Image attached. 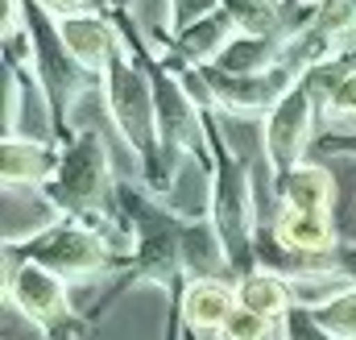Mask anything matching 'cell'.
<instances>
[{"instance_id": "obj_2", "label": "cell", "mask_w": 356, "mask_h": 340, "mask_svg": "<svg viewBox=\"0 0 356 340\" xmlns=\"http://www.w3.org/2000/svg\"><path fill=\"white\" fill-rule=\"evenodd\" d=\"M50 199L58 203L63 216L88 220V224H104L116 216V170H112V154L99 129H75L71 137H63V158L54 178L46 183Z\"/></svg>"}, {"instance_id": "obj_4", "label": "cell", "mask_w": 356, "mask_h": 340, "mask_svg": "<svg viewBox=\"0 0 356 340\" xmlns=\"http://www.w3.org/2000/svg\"><path fill=\"white\" fill-rule=\"evenodd\" d=\"M319 121H323L319 100L302 79L266 112V121H261V158H266L269 183H277L290 167L307 162V146H311Z\"/></svg>"}, {"instance_id": "obj_13", "label": "cell", "mask_w": 356, "mask_h": 340, "mask_svg": "<svg viewBox=\"0 0 356 340\" xmlns=\"http://www.w3.org/2000/svg\"><path fill=\"white\" fill-rule=\"evenodd\" d=\"M273 199L307 212H336V174L319 162H298L273 183Z\"/></svg>"}, {"instance_id": "obj_20", "label": "cell", "mask_w": 356, "mask_h": 340, "mask_svg": "<svg viewBox=\"0 0 356 340\" xmlns=\"http://www.w3.org/2000/svg\"><path fill=\"white\" fill-rule=\"evenodd\" d=\"M91 337V316H63L50 328H42V340H88Z\"/></svg>"}, {"instance_id": "obj_21", "label": "cell", "mask_w": 356, "mask_h": 340, "mask_svg": "<svg viewBox=\"0 0 356 340\" xmlns=\"http://www.w3.org/2000/svg\"><path fill=\"white\" fill-rule=\"evenodd\" d=\"M29 4H33V8H42L46 17H54V21H58V17H71V13H83V8H88L91 0H29Z\"/></svg>"}, {"instance_id": "obj_15", "label": "cell", "mask_w": 356, "mask_h": 340, "mask_svg": "<svg viewBox=\"0 0 356 340\" xmlns=\"http://www.w3.org/2000/svg\"><path fill=\"white\" fill-rule=\"evenodd\" d=\"M236 299H241V307H249L257 316H269V320H282L294 307L290 278L277 274V270H266V265H253V270H245L236 278Z\"/></svg>"}, {"instance_id": "obj_7", "label": "cell", "mask_w": 356, "mask_h": 340, "mask_svg": "<svg viewBox=\"0 0 356 340\" xmlns=\"http://www.w3.org/2000/svg\"><path fill=\"white\" fill-rule=\"evenodd\" d=\"M58 38L63 46L75 54L79 67H88L91 75H108V67L120 59L124 50V33L116 29V21L108 13H95V8H83V13H71V17H58Z\"/></svg>"}, {"instance_id": "obj_1", "label": "cell", "mask_w": 356, "mask_h": 340, "mask_svg": "<svg viewBox=\"0 0 356 340\" xmlns=\"http://www.w3.org/2000/svg\"><path fill=\"white\" fill-rule=\"evenodd\" d=\"M104 112L129 154L137 158V170L145 178V191L158 195L162 187V137H158V95H154V71L145 59H137L129 46L104 75Z\"/></svg>"}, {"instance_id": "obj_6", "label": "cell", "mask_w": 356, "mask_h": 340, "mask_svg": "<svg viewBox=\"0 0 356 340\" xmlns=\"http://www.w3.org/2000/svg\"><path fill=\"white\" fill-rule=\"evenodd\" d=\"M207 84V95H211V112H228V116H253L261 121L269 108L298 84V71L277 63L269 71H257V75H228L220 67H195Z\"/></svg>"}, {"instance_id": "obj_10", "label": "cell", "mask_w": 356, "mask_h": 340, "mask_svg": "<svg viewBox=\"0 0 356 340\" xmlns=\"http://www.w3.org/2000/svg\"><path fill=\"white\" fill-rule=\"evenodd\" d=\"M58 158H63V146H54V137H33V133L4 137L0 183L4 187H46L58 170Z\"/></svg>"}, {"instance_id": "obj_11", "label": "cell", "mask_w": 356, "mask_h": 340, "mask_svg": "<svg viewBox=\"0 0 356 340\" xmlns=\"http://www.w3.org/2000/svg\"><path fill=\"white\" fill-rule=\"evenodd\" d=\"M58 220L63 212L46 187H4V249L25 245L29 237L46 233Z\"/></svg>"}, {"instance_id": "obj_22", "label": "cell", "mask_w": 356, "mask_h": 340, "mask_svg": "<svg viewBox=\"0 0 356 340\" xmlns=\"http://www.w3.org/2000/svg\"><path fill=\"white\" fill-rule=\"evenodd\" d=\"M186 337V324L178 316V295H175V307H170V328H166V340H182Z\"/></svg>"}, {"instance_id": "obj_3", "label": "cell", "mask_w": 356, "mask_h": 340, "mask_svg": "<svg viewBox=\"0 0 356 340\" xmlns=\"http://www.w3.org/2000/svg\"><path fill=\"white\" fill-rule=\"evenodd\" d=\"M13 254H21V257H29V261H38V265H46V270H54L67 282H91V278H104L112 265H120V257L112 249L108 233L88 224V220H75V216H63L58 224H50L46 233L29 237Z\"/></svg>"}, {"instance_id": "obj_19", "label": "cell", "mask_w": 356, "mask_h": 340, "mask_svg": "<svg viewBox=\"0 0 356 340\" xmlns=\"http://www.w3.org/2000/svg\"><path fill=\"white\" fill-rule=\"evenodd\" d=\"M277 340H336L311 307H290L282 320H277Z\"/></svg>"}, {"instance_id": "obj_18", "label": "cell", "mask_w": 356, "mask_h": 340, "mask_svg": "<svg viewBox=\"0 0 356 340\" xmlns=\"http://www.w3.org/2000/svg\"><path fill=\"white\" fill-rule=\"evenodd\" d=\"M315 316H319V324L336 340H356V286H348L344 295H336L332 303H323Z\"/></svg>"}, {"instance_id": "obj_5", "label": "cell", "mask_w": 356, "mask_h": 340, "mask_svg": "<svg viewBox=\"0 0 356 340\" xmlns=\"http://www.w3.org/2000/svg\"><path fill=\"white\" fill-rule=\"evenodd\" d=\"M67 291H71V282L58 278L54 270H46V265H38V261H29V257L4 249V299H8V307H17L38 332L50 328L54 320L71 316V295H67Z\"/></svg>"}, {"instance_id": "obj_9", "label": "cell", "mask_w": 356, "mask_h": 340, "mask_svg": "<svg viewBox=\"0 0 356 340\" xmlns=\"http://www.w3.org/2000/svg\"><path fill=\"white\" fill-rule=\"evenodd\" d=\"M236 307V278H182L178 286V316L186 332H220Z\"/></svg>"}, {"instance_id": "obj_8", "label": "cell", "mask_w": 356, "mask_h": 340, "mask_svg": "<svg viewBox=\"0 0 356 340\" xmlns=\"http://www.w3.org/2000/svg\"><path fill=\"white\" fill-rule=\"evenodd\" d=\"M269 237L286 254H298V257H332L340 249V233H336L332 212H307V208H290V203L273 208Z\"/></svg>"}, {"instance_id": "obj_17", "label": "cell", "mask_w": 356, "mask_h": 340, "mask_svg": "<svg viewBox=\"0 0 356 340\" xmlns=\"http://www.w3.org/2000/svg\"><path fill=\"white\" fill-rule=\"evenodd\" d=\"M216 340H277V320L257 316L249 307H236L228 316V324L216 332Z\"/></svg>"}, {"instance_id": "obj_16", "label": "cell", "mask_w": 356, "mask_h": 340, "mask_svg": "<svg viewBox=\"0 0 356 340\" xmlns=\"http://www.w3.org/2000/svg\"><path fill=\"white\" fill-rule=\"evenodd\" d=\"M319 116L327 133H356V71L319 104Z\"/></svg>"}, {"instance_id": "obj_12", "label": "cell", "mask_w": 356, "mask_h": 340, "mask_svg": "<svg viewBox=\"0 0 356 340\" xmlns=\"http://www.w3.org/2000/svg\"><path fill=\"white\" fill-rule=\"evenodd\" d=\"M236 33H241V25L232 21V13L216 8V13H207V17H199V21L178 29L175 59L182 67H211V63H220V54L232 46Z\"/></svg>"}, {"instance_id": "obj_14", "label": "cell", "mask_w": 356, "mask_h": 340, "mask_svg": "<svg viewBox=\"0 0 356 340\" xmlns=\"http://www.w3.org/2000/svg\"><path fill=\"white\" fill-rule=\"evenodd\" d=\"M182 278H232V261L211 216L182 224Z\"/></svg>"}]
</instances>
